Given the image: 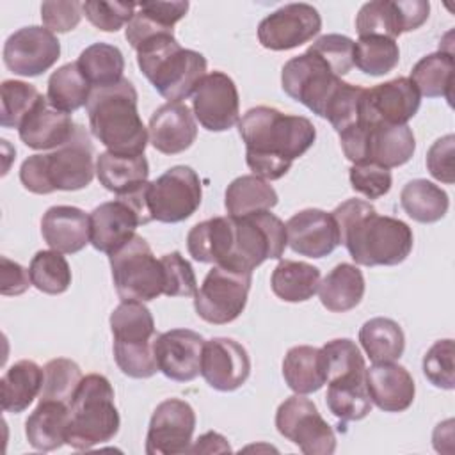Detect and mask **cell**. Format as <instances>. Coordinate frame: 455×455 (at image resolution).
I'll list each match as a JSON object with an SVG mask.
<instances>
[{"mask_svg": "<svg viewBox=\"0 0 455 455\" xmlns=\"http://www.w3.org/2000/svg\"><path fill=\"white\" fill-rule=\"evenodd\" d=\"M238 133L245 142V162L263 180L283 178L293 160L300 158L316 139L307 117L283 114L274 107H252L238 121Z\"/></svg>", "mask_w": 455, "mask_h": 455, "instance_id": "obj_1", "label": "cell"}, {"mask_svg": "<svg viewBox=\"0 0 455 455\" xmlns=\"http://www.w3.org/2000/svg\"><path fill=\"white\" fill-rule=\"evenodd\" d=\"M331 215L350 258L363 267H393L412 251L414 236L409 224L389 215H379L373 204L361 199H347Z\"/></svg>", "mask_w": 455, "mask_h": 455, "instance_id": "obj_2", "label": "cell"}, {"mask_svg": "<svg viewBox=\"0 0 455 455\" xmlns=\"http://www.w3.org/2000/svg\"><path fill=\"white\" fill-rule=\"evenodd\" d=\"M137 100V91L128 78L91 91L85 105L89 128L107 151L144 155L149 135L139 116Z\"/></svg>", "mask_w": 455, "mask_h": 455, "instance_id": "obj_3", "label": "cell"}, {"mask_svg": "<svg viewBox=\"0 0 455 455\" xmlns=\"http://www.w3.org/2000/svg\"><path fill=\"white\" fill-rule=\"evenodd\" d=\"M135 52L139 69L169 103H181L192 96L206 75L204 55L183 48L174 32L155 34L144 39Z\"/></svg>", "mask_w": 455, "mask_h": 455, "instance_id": "obj_4", "label": "cell"}, {"mask_svg": "<svg viewBox=\"0 0 455 455\" xmlns=\"http://www.w3.org/2000/svg\"><path fill=\"white\" fill-rule=\"evenodd\" d=\"M96 172L94 146L84 126L76 124L73 137L50 153L28 156L20 167V181L32 194L85 188Z\"/></svg>", "mask_w": 455, "mask_h": 455, "instance_id": "obj_5", "label": "cell"}, {"mask_svg": "<svg viewBox=\"0 0 455 455\" xmlns=\"http://www.w3.org/2000/svg\"><path fill=\"white\" fill-rule=\"evenodd\" d=\"M119 425L121 418L110 380L100 373L85 375L69 403L66 444L75 450H91L114 439Z\"/></svg>", "mask_w": 455, "mask_h": 455, "instance_id": "obj_6", "label": "cell"}, {"mask_svg": "<svg viewBox=\"0 0 455 455\" xmlns=\"http://www.w3.org/2000/svg\"><path fill=\"white\" fill-rule=\"evenodd\" d=\"M114 359L119 370L132 379H149L158 371L155 357V320L139 300H121L110 315Z\"/></svg>", "mask_w": 455, "mask_h": 455, "instance_id": "obj_7", "label": "cell"}, {"mask_svg": "<svg viewBox=\"0 0 455 455\" xmlns=\"http://www.w3.org/2000/svg\"><path fill=\"white\" fill-rule=\"evenodd\" d=\"M286 245V226L270 210L229 215L228 249L220 267L252 272L267 259H279Z\"/></svg>", "mask_w": 455, "mask_h": 455, "instance_id": "obj_8", "label": "cell"}, {"mask_svg": "<svg viewBox=\"0 0 455 455\" xmlns=\"http://www.w3.org/2000/svg\"><path fill=\"white\" fill-rule=\"evenodd\" d=\"M108 261L121 300L149 302L164 293V267L140 235L108 254Z\"/></svg>", "mask_w": 455, "mask_h": 455, "instance_id": "obj_9", "label": "cell"}, {"mask_svg": "<svg viewBox=\"0 0 455 455\" xmlns=\"http://www.w3.org/2000/svg\"><path fill=\"white\" fill-rule=\"evenodd\" d=\"M341 84V76L334 75L329 64L309 48L302 55L290 59L281 71L283 91L318 117H323Z\"/></svg>", "mask_w": 455, "mask_h": 455, "instance_id": "obj_10", "label": "cell"}, {"mask_svg": "<svg viewBox=\"0 0 455 455\" xmlns=\"http://www.w3.org/2000/svg\"><path fill=\"white\" fill-rule=\"evenodd\" d=\"M252 272H238L215 265L194 295L196 313L208 323L224 325L245 309Z\"/></svg>", "mask_w": 455, "mask_h": 455, "instance_id": "obj_11", "label": "cell"}, {"mask_svg": "<svg viewBox=\"0 0 455 455\" xmlns=\"http://www.w3.org/2000/svg\"><path fill=\"white\" fill-rule=\"evenodd\" d=\"M275 428L306 455H331L336 450L332 427L304 395L295 393L277 407Z\"/></svg>", "mask_w": 455, "mask_h": 455, "instance_id": "obj_12", "label": "cell"}, {"mask_svg": "<svg viewBox=\"0 0 455 455\" xmlns=\"http://www.w3.org/2000/svg\"><path fill=\"white\" fill-rule=\"evenodd\" d=\"M203 188L197 172L188 165H174L149 183L148 204L153 220L176 224L187 220L201 204Z\"/></svg>", "mask_w": 455, "mask_h": 455, "instance_id": "obj_13", "label": "cell"}, {"mask_svg": "<svg viewBox=\"0 0 455 455\" xmlns=\"http://www.w3.org/2000/svg\"><path fill=\"white\" fill-rule=\"evenodd\" d=\"M196 430L192 405L180 398H167L156 405L146 435L148 455L188 453Z\"/></svg>", "mask_w": 455, "mask_h": 455, "instance_id": "obj_14", "label": "cell"}, {"mask_svg": "<svg viewBox=\"0 0 455 455\" xmlns=\"http://www.w3.org/2000/svg\"><path fill=\"white\" fill-rule=\"evenodd\" d=\"M322 28L320 12L309 4H286L258 25V41L263 48L283 52L311 41Z\"/></svg>", "mask_w": 455, "mask_h": 455, "instance_id": "obj_15", "label": "cell"}, {"mask_svg": "<svg viewBox=\"0 0 455 455\" xmlns=\"http://www.w3.org/2000/svg\"><path fill=\"white\" fill-rule=\"evenodd\" d=\"M192 108L208 132L233 128L240 121V98L233 78L222 71L206 73L192 94Z\"/></svg>", "mask_w": 455, "mask_h": 455, "instance_id": "obj_16", "label": "cell"}, {"mask_svg": "<svg viewBox=\"0 0 455 455\" xmlns=\"http://www.w3.org/2000/svg\"><path fill=\"white\" fill-rule=\"evenodd\" d=\"M60 57V43L46 27H23L12 32L4 44V64L14 75L39 76Z\"/></svg>", "mask_w": 455, "mask_h": 455, "instance_id": "obj_17", "label": "cell"}, {"mask_svg": "<svg viewBox=\"0 0 455 455\" xmlns=\"http://www.w3.org/2000/svg\"><path fill=\"white\" fill-rule=\"evenodd\" d=\"M430 12L425 0H375L366 2L355 16V30L363 36H384L396 39L403 32L419 28Z\"/></svg>", "mask_w": 455, "mask_h": 455, "instance_id": "obj_18", "label": "cell"}, {"mask_svg": "<svg viewBox=\"0 0 455 455\" xmlns=\"http://www.w3.org/2000/svg\"><path fill=\"white\" fill-rule=\"evenodd\" d=\"M201 375L217 391H235L251 375V359L245 347L231 338H212L203 345Z\"/></svg>", "mask_w": 455, "mask_h": 455, "instance_id": "obj_19", "label": "cell"}, {"mask_svg": "<svg viewBox=\"0 0 455 455\" xmlns=\"http://www.w3.org/2000/svg\"><path fill=\"white\" fill-rule=\"evenodd\" d=\"M204 339L190 329H171L155 339L158 371L176 382H190L201 373Z\"/></svg>", "mask_w": 455, "mask_h": 455, "instance_id": "obj_20", "label": "cell"}, {"mask_svg": "<svg viewBox=\"0 0 455 455\" xmlns=\"http://www.w3.org/2000/svg\"><path fill=\"white\" fill-rule=\"evenodd\" d=\"M286 243L300 256L323 258L339 245V231L331 213L306 208L288 219Z\"/></svg>", "mask_w": 455, "mask_h": 455, "instance_id": "obj_21", "label": "cell"}, {"mask_svg": "<svg viewBox=\"0 0 455 455\" xmlns=\"http://www.w3.org/2000/svg\"><path fill=\"white\" fill-rule=\"evenodd\" d=\"M421 105V94L407 76H398L366 91V119L407 124Z\"/></svg>", "mask_w": 455, "mask_h": 455, "instance_id": "obj_22", "label": "cell"}, {"mask_svg": "<svg viewBox=\"0 0 455 455\" xmlns=\"http://www.w3.org/2000/svg\"><path fill=\"white\" fill-rule=\"evenodd\" d=\"M91 222V243L96 251L112 254L124 245L139 226H142L140 215L121 197L101 203L89 213Z\"/></svg>", "mask_w": 455, "mask_h": 455, "instance_id": "obj_23", "label": "cell"}, {"mask_svg": "<svg viewBox=\"0 0 455 455\" xmlns=\"http://www.w3.org/2000/svg\"><path fill=\"white\" fill-rule=\"evenodd\" d=\"M148 135L156 151L164 155L183 153L196 142V117L185 103H165L151 114Z\"/></svg>", "mask_w": 455, "mask_h": 455, "instance_id": "obj_24", "label": "cell"}, {"mask_svg": "<svg viewBox=\"0 0 455 455\" xmlns=\"http://www.w3.org/2000/svg\"><path fill=\"white\" fill-rule=\"evenodd\" d=\"M371 403L384 412L407 411L416 395L412 375L398 363H373L364 373Z\"/></svg>", "mask_w": 455, "mask_h": 455, "instance_id": "obj_25", "label": "cell"}, {"mask_svg": "<svg viewBox=\"0 0 455 455\" xmlns=\"http://www.w3.org/2000/svg\"><path fill=\"white\" fill-rule=\"evenodd\" d=\"M76 130L71 116L57 110L46 96L36 103L18 128L20 139L32 149H57L66 144Z\"/></svg>", "mask_w": 455, "mask_h": 455, "instance_id": "obj_26", "label": "cell"}, {"mask_svg": "<svg viewBox=\"0 0 455 455\" xmlns=\"http://www.w3.org/2000/svg\"><path fill=\"white\" fill-rule=\"evenodd\" d=\"M41 235L50 249L75 254L91 243L89 215L76 206H52L41 219Z\"/></svg>", "mask_w": 455, "mask_h": 455, "instance_id": "obj_27", "label": "cell"}, {"mask_svg": "<svg viewBox=\"0 0 455 455\" xmlns=\"http://www.w3.org/2000/svg\"><path fill=\"white\" fill-rule=\"evenodd\" d=\"M416 149L414 133L409 124H391L373 121L368 133L366 162H375L386 169L407 164Z\"/></svg>", "mask_w": 455, "mask_h": 455, "instance_id": "obj_28", "label": "cell"}, {"mask_svg": "<svg viewBox=\"0 0 455 455\" xmlns=\"http://www.w3.org/2000/svg\"><path fill=\"white\" fill-rule=\"evenodd\" d=\"M188 2L176 0V2H160V0H144L137 4V11L133 18L128 21L124 28L126 41L135 50L144 39L164 34L174 32L172 27L187 14Z\"/></svg>", "mask_w": 455, "mask_h": 455, "instance_id": "obj_29", "label": "cell"}, {"mask_svg": "<svg viewBox=\"0 0 455 455\" xmlns=\"http://www.w3.org/2000/svg\"><path fill=\"white\" fill-rule=\"evenodd\" d=\"M69 405L55 400H39V405L25 421V435L32 448L53 451L66 444Z\"/></svg>", "mask_w": 455, "mask_h": 455, "instance_id": "obj_30", "label": "cell"}, {"mask_svg": "<svg viewBox=\"0 0 455 455\" xmlns=\"http://www.w3.org/2000/svg\"><path fill=\"white\" fill-rule=\"evenodd\" d=\"M96 176L107 190L121 196L148 181L149 164L144 155L103 151L96 158Z\"/></svg>", "mask_w": 455, "mask_h": 455, "instance_id": "obj_31", "label": "cell"}, {"mask_svg": "<svg viewBox=\"0 0 455 455\" xmlns=\"http://www.w3.org/2000/svg\"><path fill=\"white\" fill-rule=\"evenodd\" d=\"M43 380L44 370L37 363L30 359L16 361L0 380L2 409L12 414H20L28 409L34 398L41 393Z\"/></svg>", "mask_w": 455, "mask_h": 455, "instance_id": "obj_32", "label": "cell"}, {"mask_svg": "<svg viewBox=\"0 0 455 455\" xmlns=\"http://www.w3.org/2000/svg\"><path fill=\"white\" fill-rule=\"evenodd\" d=\"M364 295L363 272L352 263L336 265L318 284V297L325 309L345 313L354 309Z\"/></svg>", "mask_w": 455, "mask_h": 455, "instance_id": "obj_33", "label": "cell"}, {"mask_svg": "<svg viewBox=\"0 0 455 455\" xmlns=\"http://www.w3.org/2000/svg\"><path fill=\"white\" fill-rule=\"evenodd\" d=\"M283 377L297 395L316 393L325 384L322 350L311 345L291 347L283 359Z\"/></svg>", "mask_w": 455, "mask_h": 455, "instance_id": "obj_34", "label": "cell"}, {"mask_svg": "<svg viewBox=\"0 0 455 455\" xmlns=\"http://www.w3.org/2000/svg\"><path fill=\"white\" fill-rule=\"evenodd\" d=\"M320 284V270L306 261L281 259L270 275V286L275 297L284 302H306Z\"/></svg>", "mask_w": 455, "mask_h": 455, "instance_id": "obj_35", "label": "cell"}, {"mask_svg": "<svg viewBox=\"0 0 455 455\" xmlns=\"http://www.w3.org/2000/svg\"><path fill=\"white\" fill-rule=\"evenodd\" d=\"M275 188L256 174H245L235 178L224 194V204L228 215L238 217L254 212L270 210L277 204Z\"/></svg>", "mask_w": 455, "mask_h": 455, "instance_id": "obj_36", "label": "cell"}, {"mask_svg": "<svg viewBox=\"0 0 455 455\" xmlns=\"http://www.w3.org/2000/svg\"><path fill=\"white\" fill-rule=\"evenodd\" d=\"M400 204L412 220L421 224H432L446 215L450 208V199L439 185L418 178L403 185L400 192Z\"/></svg>", "mask_w": 455, "mask_h": 455, "instance_id": "obj_37", "label": "cell"}, {"mask_svg": "<svg viewBox=\"0 0 455 455\" xmlns=\"http://www.w3.org/2000/svg\"><path fill=\"white\" fill-rule=\"evenodd\" d=\"M359 343L373 363H393L403 354L405 336L398 322L375 316L359 329Z\"/></svg>", "mask_w": 455, "mask_h": 455, "instance_id": "obj_38", "label": "cell"}, {"mask_svg": "<svg viewBox=\"0 0 455 455\" xmlns=\"http://www.w3.org/2000/svg\"><path fill=\"white\" fill-rule=\"evenodd\" d=\"M453 71V53L439 50L435 53L425 55L414 64L411 71V80L421 96L446 98L448 103H451Z\"/></svg>", "mask_w": 455, "mask_h": 455, "instance_id": "obj_39", "label": "cell"}, {"mask_svg": "<svg viewBox=\"0 0 455 455\" xmlns=\"http://www.w3.org/2000/svg\"><path fill=\"white\" fill-rule=\"evenodd\" d=\"M91 91L92 87L84 76L78 62H68L50 75L46 98L57 110L71 114L87 105Z\"/></svg>", "mask_w": 455, "mask_h": 455, "instance_id": "obj_40", "label": "cell"}, {"mask_svg": "<svg viewBox=\"0 0 455 455\" xmlns=\"http://www.w3.org/2000/svg\"><path fill=\"white\" fill-rule=\"evenodd\" d=\"M76 62L92 89L108 87L123 80L124 57L114 44L94 43L82 50Z\"/></svg>", "mask_w": 455, "mask_h": 455, "instance_id": "obj_41", "label": "cell"}, {"mask_svg": "<svg viewBox=\"0 0 455 455\" xmlns=\"http://www.w3.org/2000/svg\"><path fill=\"white\" fill-rule=\"evenodd\" d=\"M325 382L364 380L366 364L359 347L348 338L327 341L322 348Z\"/></svg>", "mask_w": 455, "mask_h": 455, "instance_id": "obj_42", "label": "cell"}, {"mask_svg": "<svg viewBox=\"0 0 455 455\" xmlns=\"http://www.w3.org/2000/svg\"><path fill=\"white\" fill-rule=\"evenodd\" d=\"M400 60L398 43L384 36H363L354 43V66L370 76L393 71Z\"/></svg>", "mask_w": 455, "mask_h": 455, "instance_id": "obj_43", "label": "cell"}, {"mask_svg": "<svg viewBox=\"0 0 455 455\" xmlns=\"http://www.w3.org/2000/svg\"><path fill=\"white\" fill-rule=\"evenodd\" d=\"M325 402L329 411L343 423L359 421L371 411V400L364 380L329 382Z\"/></svg>", "mask_w": 455, "mask_h": 455, "instance_id": "obj_44", "label": "cell"}, {"mask_svg": "<svg viewBox=\"0 0 455 455\" xmlns=\"http://www.w3.org/2000/svg\"><path fill=\"white\" fill-rule=\"evenodd\" d=\"M32 286L48 295L64 293L71 284V268L59 251H37L28 265Z\"/></svg>", "mask_w": 455, "mask_h": 455, "instance_id": "obj_45", "label": "cell"}, {"mask_svg": "<svg viewBox=\"0 0 455 455\" xmlns=\"http://www.w3.org/2000/svg\"><path fill=\"white\" fill-rule=\"evenodd\" d=\"M43 370L44 380L39 400H55L69 405L80 380L84 379L80 366L71 359L57 357L48 361Z\"/></svg>", "mask_w": 455, "mask_h": 455, "instance_id": "obj_46", "label": "cell"}, {"mask_svg": "<svg viewBox=\"0 0 455 455\" xmlns=\"http://www.w3.org/2000/svg\"><path fill=\"white\" fill-rule=\"evenodd\" d=\"M2 110L0 124L4 128H20L23 119L30 114L36 103L41 100V92L27 82L21 80H4L2 82Z\"/></svg>", "mask_w": 455, "mask_h": 455, "instance_id": "obj_47", "label": "cell"}, {"mask_svg": "<svg viewBox=\"0 0 455 455\" xmlns=\"http://www.w3.org/2000/svg\"><path fill=\"white\" fill-rule=\"evenodd\" d=\"M455 347L453 339H439L435 341L423 357V373L427 380L439 389H453L455 387V364H453Z\"/></svg>", "mask_w": 455, "mask_h": 455, "instance_id": "obj_48", "label": "cell"}, {"mask_svg": "<svg viewBox=\"0 0 455 455\" xmlns=\"http://www.w3.org/2000/svg\"><path fill=\"white\" fill-rule=\"evenodd\" d=\"M164 267V295L167 297H194L197 291V279L192 265L174 251L160 258Z\"/></svg>", "mask_w": 455, "mask_h": 455, "instance_id": "obj_49", "label": "cell"}, {"mask_svg": "<svg viewBox=\"0 0 455 455\" xmlns=\"http://www.w3.org/2000/svg\"><path fill=\"white\" fill-rule=\"evenodd\" d=\"M85 18L103 32H117L133 18L137 4L133 2H101L89 0L82 4Z\"/></svg>", "mask_w": 455, "mask_h": 455, "instance_id": "obj_50", "label": "cell"}, {"mask_svg": "<svg viewBox=\"0 0 455 455\" xmlns=\"http://www.w3.org/2000/svg\"><path fill=\"white\" fill-rule=\"evenodd\" d=\"M311 52L320 55L334 75L343 76L354 66V41L348 36L341 34H325L320 36L311 46Z\"/></svg>", "mask_w": 455, "mask_h": 455, "instance_id": "obj_51", "label": "cell"}, {"mask_svg": "<svg viewBox=\"0 0 455 455\" xmlns=\"http://www.w3.org/2000/svg\"><path fill=\"white\" fill-rule=\"evenodd\" d=\"M350 185L355 192L363 194L368 199H379L391 190L393 178L389 169L375 162L354 164L348 172Z\"/></svg>", "mask_w": 455, "mask_h": 455, "instance_id": "obj_52", "label": "cell"}, {"mask_svg": "<svg viewBox=\"0 0 455 455\" xmlns=\"http://www.w3.org/2000/svg\"><path fill=\"white\" fill-rule=\"evenodd\" d=\"M82 4L75 0L41 4V20L50 32H69L76 28L82 20Z\"/></svg>", "mask_w": 455, "mask_h": 455, "instance_id": "obj_53", "label": "cell"}, {"mask_svg": "<svg viewBox=\"0 0 455 455\" xmlns=\"http://www.w3.org/2000/svg\"><path fill=\"white\" fill-rule=\"evenodd\" d=\"M453 151H455V137L451 133L437 139L428 153H427V169L437 181L446 185L453 183Z\"/></svg>", "mask_w": 455, "mask_h": 455, "instance_id": "obj_54", "label": "cell"}, {"mask_svg": "<svg viewBox=\"0 0 455 455\" xmlns=\"http://www.w3.org/2000/svg\"><path fill=\"white\" fill-rule=\"evenodd\" d=\"M32 284L30 274L20 263L9 259L7 256L0 258V293L5 297L21 295Z\"/></svg>", "mask_w": 455, "mask_h": 455, "instance_id": "obj_55", "label": "cell"}, {"mask_svg": "<svg viewBox=\"0 0 455 455\" xmlns=\"http://www.w3.org/2000/svg\"><path fill=\"white\" fill-rule=\"evenodd\" d=\"M212 451H231L228 439L217 432L203 434L188 450V453H212Z\"/></svg>", "mask_w": 455, "mask_h": 455, "instance_id": "obj_56", "label": "cell"}]
</instances>
